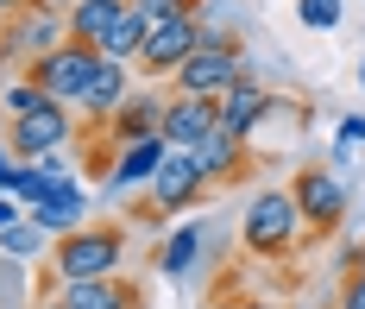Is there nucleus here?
<instances>
[{
  "instance_id": "a211bd4d",
  "label": "nucleus",
  "mask_w": 365,
  "mask_h": 309,
  "mask_svg": "<svg viewBox=\"0 0 365 309\" xmlns=\"http://www.w3.org/2000/svg\"><path fill=\"white\" fill-rule=\"evenodd\" d=\"M145 13H133V6H126V13H120V19H113V32L108 39H101V57H113V64H139V51H145Z\"/></svg>"
},
{
  "instance_id": "cd10ccee",
  "label": "nucleus",
  "mask_w": 365,
  "mask_h": 309,
  "mask_svg": "<svg viewBox=\"0 0 365 309\" xmlns=\"http://www.w3.org/2000/svg\"><path fill=\"white\" fill-rule=\"evenodd\" d=\"M6 183H13V164H6V152H0V196H6Z\"/></svg>"
},
{
  "instance_id": "aec40b11",
  "label": "nucleus",
  "mask_w": 365,
  "mask_h": 309,
  "mask_svg": "<svg viewBox=\"0 0 365 309\" xmlns=\"http://www.w3.org/2000/svg\"><path fill=\"white\" fill-rule=\"evenodd\" d=\"M133 13H145V26H164L182 13H208V0H133Z\"/></svg>"
},
{
  "instance_id": "412c9836",
  "label": "nucleus",
  "mask_w": 365,
  "mask_h": 309,
  "mask_svg": "<svg viewBox=\"0 0 365 309\" xmlns=\"http://www.w3.org/2000/svg\"><path fill=\"white\" fill-rule=\"evenodd\" d=\"M38 101H51V95H44V88H32L26 76H13V82H6V95H0V108H6V120H13V114H32Z\"/></svg>"
},
{
  "instance_id": "0eeeda50",
  "label": "nucleus",
  "mask_w": 365,
  "mask_h": 309,
  "mask_svg": "<svg viewBox=\"0 0 365 309\" xmlns=\"http://www.w3.org/2000/svg\"><path fill=\"white\" fill-rule=\"evenodd\" d=\"M70 139H76V114L63 108V101H38L32 114H13V120H6V152L26 158V164L63 152Z\"/></svg>"
},
{
  "instance_id": "2f4dec72",
  "label": "nucleus",
  "mask_w": 365,
  "mask_h": 309,
  "mask_svg": "<svg viewBox=\"0 0 365 309\" xmlns=\"http://www.w3.org/2000/svg\"><path fill=\"white\" fill-rule=\"evenodd\" d=\"M359 82H365V64H359Z\"/></svg>"
},
{
  "instance_id": "393cba45",
  "label": "nucleus",
  "mask_w": 365,
  "mask_h": 309,
  "mask_svg": "<svg viewBox=\"0 0 365 309\" xmlns=\"http://www.w3.org/2000/svg\"><path fill=\"white\" fill-rule=\"evenodd\" d=\"M19 221V208H13V196H0V228H13Z\"/></svg>"
},
{
  "instance_id": "f8f14e48",
  "label": "nucleus",
  "mask_w": 365,
  "mask_h": 309,
  "mask_svg": "<svg viewBox=\"0 0 365 309\" xmlns=\"http://www.w3.org/2000/svg\"><path fill=\"white\" fill-rule=\"evenodd\" d=\"M215 108H220V126H227V133H240V139H252L258 126L271 120V108H277V95H271L264 82L240 76V82H233V88H227V95L215 101Z\"/></svg>"
},
{
  "instance_id": "f257e3e1",
  "label": "nucleus",
  "mask_w": 365,
  "mask_h": 309,
  "mask_svg": "<svg viewBox=\"0 0 365 309\" xmlns=\"http://www.w3.org/2000/svg\"><path fill=\"white\" fill-rule=\"evenodd\" d=\"M126 271V221H76L70 233L51 240L44 265H38V303L57 284H88V278H113Z\"/></svg>"
},
{
  "instance_id": "b1692460",
  "label": "nucleus",
  "mask_w": 365,
  "mask_h": 309,
  "mask_svg": "<svg viewBox=\"0 0 365 309\" xmlns=\"http://www.w3.org/2000/svg\"><path fill=\"white\" fill-rule=\"evenodd\" d=\"M365 139V120H346V126H340V146H359Z\"/></svg>"
},
{
  "instance_id": "ddd939ff",
  "label": "nucleus",
  "mask_w": 365,
  "mask_h": 309,
  "mask_svg": "<svg viewBox=\"0 0 365 309\" xmlns=\"http://www.w3.org/2000/svg\"><path fill=\"white\" fill-rule=\"evenodd\" d=\"M101 133H108L113 146H133V139H151L158 126H164V88H139V95H126V108L108 120H95Z\"/></svg>"
},
{
  "instance_id": "7ed1b4c3",
  "label": "nucleus",
  "mask_w": 365,
  "mask_h": 309,
  "mask_svg": "<svg viewBox=\"0 0 365 309\" xmlns=\"http://www.w3.org/2000/svg\"><path fill=\"white\" fill-rule=\"evenodd\" d=\"M246 76V44L233 39V32H220V26H208V39H202V51L182 64L177 76L164 82V88H177V95H208V101H220L233 82Z\"/></svg>"
},
{
  "instance_id": "f3484780",
  "label": "nucleus",
  "mask_w": 365,
  "mask_h": 309,
  "mask_svg": "<svg viewBox=\"0 0 365 309\" xmlns=\"http://www.w3.org/2000/svg\"><path fill=\"white\" fill-rule=\"evenodd\" d=\"M202 246H208V228H202V221H182V228L158 246V271H164V278H189V265H195Z\"/></svg>"
},
{
  "instance_id": "f03ea898",
  "label": "nucleus",
  "mask_w": 365,
  "mask_h": 309,
  "mask_svg": "<svg viewBox=\"0 0 365 309\" xmlns=\"http://www.w3.org/2000/svg\"><path fill=\"white\" fill-rule=\"evenodd\" d=\"M296 240H302V215H296V196L290 190H258L252 208H246V221H240V246L252 253V259H290Z\"/></svg>"
},
{
  "instance_id": "20e7f679",
  "label": "nucleus",
  "mask_w": 365,
  "mask_h": 309,
  "mask_svg": "<svg viewBox=\"0 0 365 309\" xmlns=\"http://www.w3.org/2000/svg\"><path fill=\"white\" fill-rule=\"evenodd\" d=\"M95 70H101V51L82 39H63L57 51H44V57H32L19 76L32 82V88H44L51 101H63V108H76L82 95H88V82H95Z\"/></svg>"
},
{
  "instance_id": "dca6fc26",
  "label": "nucleus",
  "mask_w": 365,
  "mask_h": 309,
  "mask_svg": "<svg viewBox=\"0 0 365 309\" xmlns=\"http://www.w3.org/2000/svg\"><path fill=\"white\" fill-rule=\"evenodd\" d=\"M26 221H32L38 233H51V240H57V233H70L76 221H82V196H76V183H57L38 208H26Z\"/></svg>"
},
{
  "instance_id": "9d476101",
  "label": "nucleus",
  "mask_w": 365,
  "mask_h": 309,
  "mask_svg": "<svg viewBox=\"0 0 365 309\" xmlns=\"http://www.w3.org/2000/svg\"><path fill=\"white\" fill-rule=\"evenodd\" d=\"M189 158H195V171H202L215 190H233V183H246V177L258 171L252 139H240V133H227V126H215L202 146H189Z\"/></svg>"
},
{
  "instance_id": "4be33fe9",
  "label": "nucleus",
  "mask_w": 365,
  "mask_h": 309,
  "mask_svg": "<svg viewBox=\"0 0 365 309\" xmlns=\"http://www.w3.org/2000/svg\"><path fill=\"white\" fill-rule=\"evenodd\" d=\"M296 13H302V26H315V32H334V26H340V0H296Z\"/></svg>"
},
{
  "instance_id": "a878e982",
  "label": "nucleus",
  "mask_w": 365,
  "mask_h": 309,
  "mask_svg": "<svg viewBox=\"0 0 365 309\" xmlns=\"http://www.w3.org/2000/svg\"><path fill=\"white\" fill-rule=\"evenodd\" d=\"M26 6H38V0H0V19H13V13H26Z\"/></svg>"
},
{
  "instance_id": "423d86ee",
  "label": "nucleus",
  "mask_w": 365,
  "mask_h": 309,
  "mask_svg": "<svg viewBox=\"0 0 365 309\" xmlns=\"http://www.w3.org/2000/svg\"><path fill=\"white\" fill-rule=\"evenodd\" d=\"M208 26H215L208 13H182V19H164V26H151V32H145V51H139V64H133V70H139L145 82H170L182 64L202 51Z\"/></svg>"
},
{
  "instance_id": "7c9ffc66",
  "label": "nucleus",
  "mask_w": 365,
  "mask_h": 309,
  "mask_svg": "<svg viewBox=\"0 0 365 309\" xmlns=\"http://www.w3.org/2000/svg\"><path fill=\"white\" fill-rule=\"evenodd\" d=\"M38 309H57V303H38Z\"/></svg>"
},
{
  "instance_id": "c85d7f7f",
  "label": "nucleus",
  "mask_w": 365,
  "mask_h": 309,
  "mask_svg": "<svg viewBox=\"0 0 365 309\" xmlns=\"http://www.w3.org/2000/svg\"><path fill=\"white\" fill-rule=\"evenodd\" d=\"M284 309H328V303H284Z\"/></svg>"
},
{
  "instance_id": "c756f323",
  "label": "nucleus",
  "mask_w": 365,
  "mask_h": 309,
  "mask_svg": "<svg viewBox=\"0 0 365 309\" xmlns=\"http://www.w3.org/2000/svg\"><path fill=\"white\" fill-rule=\"evenodd\" d=\"M208 309H240V303H208Z\"/></svg>"
},
{
  "instance_id": "9b49d317",
  "label": "nucleus",
  "mask_w": 365,
  "mask_h": 309,
  "mask_svg": "<svg viewBox=\"0 0 365 309\" xmlns=\"http://www.w3.org/2000/svg\"><path fill=\"white\" fill-rule=\"evenodd\" d=\"M220 126V108L208 95H177V88H164V146L170 152H189V146H202L208 133Z\"/></svg>"
},
{
  "instance_id": "2eb2a0df",
  "label": "nucleus",
  "mask_w": 365,
  "mask_h": 309,
  "mask_svg": "<svg viewBox=\"0 0 365 309\" xmlns=\"http://www.w3.org/2000/svg\"><path fill=\"white\" fill-rule=\"evenodd\" d=\"M126 95H133V64H113V57H101V70H95V82H88V95L76 101L88 120H108L126 108Z\"/></svg>"
},
{
  "instance_id": "6ab92c4d",
  "label": "nucleus",
  "mask_w": 365,
  "mask_h": 309,
  "mask_svg": "<svg viewBox=\"0 0 365 309\" xmlns=\"http://www.w3.org/2000/svg\"><path fill=\"white\" fill-rule=\"evenodd\" d=\"M0 246H6V259H38L44 253V233L32 221H13V228H0Z\"/></svg>"
},
{
  "instance_id": "6e6552de",
  "label": "nucleus",
  "mask_w": 365,
  "mask_h": 309,
  "mask_svg": "<svg viewBox=\"0 0 365 309\" xmlns=\"http://www.w3.org/2000/svg\"><path fill=\"white\" fill-rule=\"evenodd\" d=\"M208 196H215V183L195 171V158H189V152H164L158 177H151V202H158L164 221H170V215H189V208H202Z\"/></svg>"
},
{
  "instance_id": "bb28decb",
  "label": "nucleus",
  "mask_w": 365,
  "mask_h": 309,
  "mask_svg": "<svg viewBox=\"0 0 365 309\" xmlns=\"http://www.w3.org/2000/svg\"><path fill=\"white\" fill-rule=\"evenodd\" d=\"M346 265H359V271H365V240H359V246H346Z\"/></svg>"
},
{
  "instance_id": "4468645a",
  "label": "nucleus",
  "mask_w": 365,
  "mask_h": 309,
  "mask_svg": "<svg viewBox=\"0 0 365 309\" xmlns=\"http://www.w3.org/2000/svg\"><path fill=\"white\" fill-rule=\"evenodd\" d=\"M164 133H151V139H133V146H120V158H113V177L101 183V190H133V183H151L158 177V164H164Z\"/></svg>"
},
{
  "instance_id": "1a4fd4ad",
  "label": "nucleus",
  "mask_w": 365,
  "mask_h": 309,
  "mask_svg": "<svg viewBox=\"0 0 365 309\" xmlns=\"http://www.w3.org/2000/svg\"><path fill=\"white\" fill-rule=\"evenodd\" d=\"M44 303H57V309H145L151 290H145V278L113 271V278H88V284H57Z\"/></svg>"
},
{
  "instance_id": "5701e85b",
  "label": "nucleus",
  "mask_w": 365,
  "mask_h": 309,
  "mask_svg": "<svg viewBox=\"0 0 365 309\" xmlns=\"http://www.w3.org/2000/svg\"><path fill=\"white\" fill-rule=\"evenodd\" d=\"M334 309H365V271L359 265L340 271V297H334Z\"/></svg>"
},
{
  "instance_id": "39448f33",
  "label": "nucleus",
  "mask_w": 365,
  "mask_h": 309,
  "mask_svg": "<svg viewBox=\"0 0 365 309\" xmlns=\"http://www.w3.org/2000/svg\"><path fill=\"white\" fill-rule=\"evenodd\" d=\"M290 196H296V215H302V240L309 246H322V240H334L346 228V190H340V177L328 164H302L290 177Z\"/></svg>"
}]
</instances>
